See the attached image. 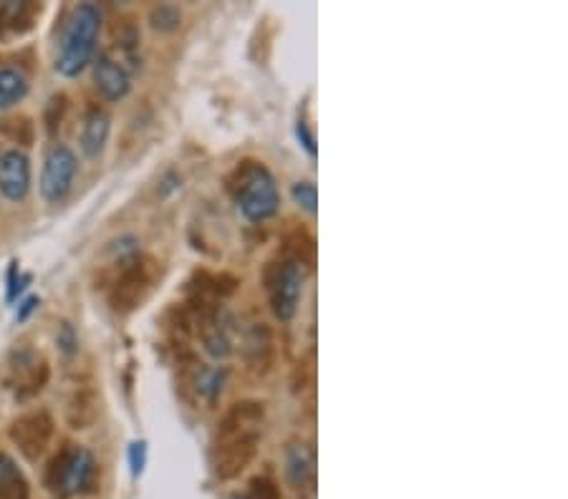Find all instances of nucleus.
I'll return each mask as SVG.
<instances>
[{
  "label": "nucleus",
  "mask_w": 568,
  "mask_h": 499,
  "mask_svg": "<svg viewBox=\"0 0 568 499\" xmlns=\"http://www.w3.org/2000/svg\"><path fill=\"white\" fill-rule=\"evenodd\" d=\"M96 474V462L94 454L84 447H71L64 449L59 457L51 462V469H48V482L51 487L59 489L64 497H71V494H81L86 487L91 484Z\"/></svg>",
  "instance_id": "6"
},
{
  "label": "nucleus",
  "mask_w": 568,
  "mask_h": 499,
  "mask_svg": "<svg viewBox=\"0 0 568 499\" xmlns=\"http://www.w3.org/2000/svg\"><path fill=\"white\" fill-rule=\"evenodd\" d=\"M296 134H298V142L303 144V149H306L311 157H316V154H319V149H316V137H314V132H311V127H308V121L303 119V116H298V121H296Z\"/></svg>",
  "instance_id": "23"
},
{
  "label": "nucleus",
  "mask_w": 568,
  "mask_h": 499,
  "mask_svg": "<svg viewBox=\"0 0 568 499\" xmlns=\"http://www.w3.org/2000/svg\"><path fill=\"white\" fill-rule=\"evenodd\" d=\"M303 280H306V270L293 258H281L266 268V290L278 321L288 323L296 316L303 295Z\"/></svg>",
  "instance_id": "5"
},
{
  "label": "nucleus",
  "mask_w": 568,
  "mask_h": 499,
  "mask_svg": "<svg viewBox=\"0 0 568 499\" xmlns=\"http://www.w3.org/2000/svg\"><path fill=\"white\" fill-rule=\"evenodd\" d=\"M144 464H147V444L134 442L129 447V467H132L134 477H139L144 472Z\"/></svg>",
  "instance_id": "25"
},
{
  "label": "nucleus",
  "mask_w": 568,
  "mask_h": 499,
  "mask_svg": "<svg viewBox=\"0 0 568 499\" xmlns=\"http://www.w3.org/2000/svg\"><path fill=\"white\" fill-rule=\"evenodd\" d=\"M202 346L213 358H228L230 351H233L218 313H210V316L202 318Z\"/></svg>",
  "instance_id": "16"
},
{
  "label": "nucleus",
  "mask_w": 568,
  "mask_h": 499,
  "mask_svg": "<svg viewBox=\"0 0 568 499\" xmlns=\"http://www.w3.org/2000/svg\"><path fill=\"white\" fill-rule=\"evenodd\" d=\"M28 482L8 454L0 452V499H26Z\"/></svg>",
  "instance_id": "15"
},
{
  "label": "nucleus",
  "mask_w": 568,
  "mask_h": 499,
  "mask_svg": "<svg viewBox=\"0 0 568 499\" xmlns=\"http://www.w3.org/2000/svg\"><path fill=\"white\" fill-rule=\"evenodd\" d=\"M233 499H255V497H253V494H235Z\"/></svg>",
  "instance_id": "29"
},
{
  "label": "nucleus",
  "mask_w": 568,
  "mask_h": 499,
  "mask_svg": "<svg viewBox=\"0 0 568 499\" xmlns=\"http://www.w3.org/2000/svg\"><path fill=\"white\" fill-rule=\"evenodd\" d=\"M26 96H28V79L23 76V71L3 66V69H0V111L21 104Z\"/></svg>",
  "instance_id": "14"
},
{
  "label": "nucleus",
  "mask_w": 568,
  "mask_h": 499,
  "mask_svg": "<svg viewBox=\"0 0 568 499\" xmlns=\"http://www.w3.org/2000/svg\"><path fill=\"white\" fill-rule=\"evenodd\" d=\"M291 195H293V202H296L303 212L314 215L316 205H319V190H316L314 182H296L293 184Z\"/></svg>",
  "instance_id": "20"
},
{
  "label": "nucleus",
  "mask_w": 568,
  "mask_h": 499,
  "mask_svg": "<svg viewBox=\"0 0 568 499\" xmlns=\"http://www.w3.org/2000/svg\"><path fill=\"white\" fill-rule=\"evenodd\" d=\"M16 368V394L21 399H28V396L38 394V391L46 386L48 381V363L43 358L33 356V353H23L18 356V366Z\"/></svg>",
  "instance_id": "13"
},
{
  "label": "nucleus",
  "mask_w": 568,
  "mask_h": 499,
  "mask_svg": "<svg viewBox=\"0 0 568 499\" xmlns=\"http://www.w3.org/2000/svg\"><path fill=\"white\" fill-rule=\"evenodd\" d=\"M38 305H41V298H36V295H31V298L23 300L21 310H18V321H26V318L31 316V313L38 308Z\"/></svg>",
  "instance_id": "28"
},
{
  "label": "nucleus",
  "mask_w": 568,
  "mask_h": 499,
  "mask_svg": "<svg viewBox=\"0 0 568 499\" xmlns=\"http://www.w3.org/2000/svg\"><path fill=\"white\" fill-rule=\"evenodd\" d=\"M228 190L238 205L240 215L250 222L271 220L281 205L278 184L263 162L245 159L228 177Z\"/></svg>",
  "instance_id": "2"
},
{
  "label": "nucleus",
  "mask_w": 568,
  "mask_h": 499,
  "mask_svg": "<svg viewBox=\"0 0 568 499\" xmlns=\"http://www.w3.org/2000/svg\"><path fill=\"white\" fill-rule=\"evenodd\" d=\"M182 21V13L175 6H160L152 11V23L157 31H175Z\"/></svg>",
  "instance_id": "21"
},
{
  "label": "nucleus",
  "mask_w": 568,
  "mask_h": 499,
  "mask_svg": "<svg viewBox=\"0 0 568 499\" xmlns=\"http://www.w3.org/2000/svg\"><path fill=\"white\" fill-rule=\"evenodd\" d=\"M59 346L64 353H74L79 341H76V333L69 323H61V331H59Z\"/></svg>",
  "instance_id": "26"
},
{
  "label": "nucleus",
  "mask_w": 568,
  "mask_h": 499,
  "mask_svg": "<svg viewBox=\"0 0 568 499\" xmlns=\"http://www.w3.org/2000/svg\"><path fill=\"white\" fill-rule=\"evenodd\" d=\"M112 132V116L101 106H91L84 116V127H81V152L89 159H96L109 142Z\"/></svg>",
  "instance_id": "12"
},
{
  "label": "nucleus",
  "mask_w": 568,
  "mask_h": 499,
  "mask_svg": "<svg viewBox=\"0 0 568 499\" xmlns=\"http://www.w3.org/2000/svg\"><path fill=\"white\" fill-rule=\"evenodd\" d=\"M286 474L288 482L296 487V492H311L316 484L314 449L303 442L291 444L286 452Z\"/></svg>",
  "instance_id": "11"
},
{
  "label": "nucleus",
  "mask_w": 568,
  "mask_h": 499,
  "mask_svg": "<svg viewBox=\"0 0 568 499\" xmlns=\"http://www.w3.org/2000/svg\"><path fill=\"white\" fill-rule=\"evenodd\" d=\"M76 169V154L71 152L64 144H56V147L48 149L46 159H43V172H41V197L51 205H59L66 197L71 195V187H74Z\"/></svg>",
  "instance_id": "7"
},
{
  "label": "nucleus",
  "mask_w": 568,
  "mask_h": 499,
  "mask_svg": "<svg viewBox=\"0 0 568 499\" xmlns=\"http://www.w3.org/2000/svg\"><path fill=\"white\" fill-rule=\"evenodd\" d=\"M114 38H117V46L122 48L124 56H127V58L137 56L139 28L134 26L129 18H122V21H117V26H114Z\"/></svg>",
  "instance_id": "19"
},
{
  "label": "nucleus",
  "mask_w": 568,
  "mask_h": 499,
  "mask_svg": "<svg viewBox=\"0 0 568 499\" xmlns=\"http://www.w3.org/2000/svg\"><path fill=\"white\" fill-rule=\"evenodd\" d=\"M31 192V159L21 149L0 154V195L11 202H23Z\"/></svg>",
  "instance_id": "10"
},
{
  "label": "nucleus",
  "mask_w": 568,
  "mask_h": 499,
  "mask_svg": "<svg viewBox=\"0 0 568 499\" xmlns=\"http://www.w3.org/2000/svg\"><path fill=\"white\" fill-rule=\"evenodd\" d=\"M253 494L255 499H278V492L276 487H273V482H268V479H253Z\"/></svg>",
  "instance_id": "27"
},
{
  "label": "nucleus",
  "mask_w": 568,
  "mask_h": 499,
  "mask_svg": "<svg viewBox=\"0 0 568 499\" xmlns=\"http://www.w3.org/2000/svg\"><path fill=\"white\" fill-rule=\"evenodd\" d=\"M94 86L104 101H122L132 89V79L122 58L112 51H101L94 61Z\"/></svg>",
  "instance_id": "9"
},
{
  "label": "nucleus",
  "mask_w": 568,
  "mask_h": 499,
  "mask_svg": "<svg viewBox=\"0 0 568 499\" xmlns=\"http://www.w3.org/2000/svg\"><path fill=\"white\" fill-rule=\"evenodd\" d=\"M154 278H157V263L149 258H142L139 253H129L119 258V275L112 283V300L114 310L129 313L137 308L152 290Z\"/></svg>",
  "instance_id": "4"
},
{
  "label": "nucleus",
  "mask_w": 568,
  "mask_h": 499,
  "mask_svg": "<svg viewBox=\"0 0 568 499\" xmlns=\"http://www.w3.org/2000/svg\"><path fill=\"white\" fill-rule=\"evenodd\" d=\"M54 436V419L48 411H28L11 424V439L23 457L38 459Z\"/></svg>",
  "instance_id": "8"
},
{
  "label": "nucleus",
  "mask_w": 568,
  "mask_h": 499,
  "mask_svg": "<svg viewBox=\"0 0 568 499\" xmlns=\"http://www.w3.org/2000/svg\"><path fill=\"white\" fill-rule=\"evenodd\" d=\"M0 134L11 137L18 144H31L33 142V124L28 116H13V119H0Z\"/></svg>",
  "instance_id": "18"
},
{
  "label": "nucleus",
  "mask_w": 568,
  "mask_h": 499,
  "mask_svg": "<svg viewBox=\"0 0 568 499\" xmlns=\"http://www.w3.org/2000/svg\"><path fill=\"white\" fill-rule=\"evenodd\" d=\"M263 424V404L258 401H240L225 414L218 424L213 449V464L218 477L230 479L248 467L255 457L258 436Z\"/></svg>",
  "instance_id": "1"
},
{
  "label": "nucleus",
  "mask_w": 568,
  "mask_h": 499,
  "mask_svg": "<svg viewBox=\"0 0 568 499\" xmlns=\"http://www.w3.org/2000/svg\"><path fill=\"white\" fill-rule=\"evenodd\" d=\"M33 13H36V6H31V3H3L0 6V36H6V31H28Z\"/></svg>",
  "instance_id": "17"
},
{
  "label": "nucleus",
  "mask_w": 568,
  "mask_h": 499,
  "mask_svg": "<svg viewBox=\"0 0 568 499\" xmlns=\"http://www.w3.org/2000/svg\"><path fill=\"white\" fill-rule=\"evenodd\" d=\"M101 31V11L94 3H81L74 8L69 23L64 28V36L59 41L56 53V71L66 79L79 76L91 64Z\"/></svg>",
  "instance_id": "3"
},
{
  "label": "nucleus",
  "mask_w": 568,
  "mask_h": 499,
  "mask_svg": "<svg viewBox=\"0 0 568 499\" xmlns=\"http://www.w3.org/2000/svg\"><path fill=\"white\" fill-rule=\"evenodd\" d=\"M64 111H66V96H64V94H56L54 99L48 101L46 124H48V132H51V134L56 132V127H61V119H64Z\"/></svg>",
  "instance_id": "22"
},
{
  "label": "nucleus",
  "mask_w": 568,
  "mask_h": 499,
  "mask_svg": "<svg viewBox=\"0 0 568 499\" xmlns=\"http://www.w3.org/2000/svg\"><path fill=\"white\" fill-rule=\"evenodd\" d=\"M26 283H31V275L18 273V263H11V273H8V300H16L23 293Z\"/></svg>",
  "instance_id": "24"
}]
</instances>
